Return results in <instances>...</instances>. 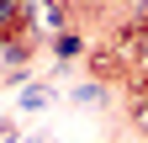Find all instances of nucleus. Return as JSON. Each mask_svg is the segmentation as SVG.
I'll return each mask as SVG.
<instances>
[{
    "label": "nucleus",
    "instance_id": "nucleus-1",
    "mask_svg": "<svg viewBox=\"0 0 148 143\" xmlns=\"http://www.w3.org/2000/svg\"><path fill=\"white\" fill-rule=\"evenodd\" d=\"M32 21L42 27V32H58V27H64V11H58V6H32Z\"/></svg>",
    "mask_w": 148,
    "mask_h": 143
},
{
    "label": "nucleus",
    "instance_id": "nucleus-2",
    "mask_svg": "<svg viewBox=\"0 0 148 143\" xmlns=\"http://www.w3.org/2000/svg\"><path fill=\"white\" fill-rule=\"evenodd\" d=\"M69 101H74V106H101V101H106V90H101V85H79Z\"/></svg>",
    "mask_w": 148,
    "mask_h": 143
},
{
    "label": "nucleus",
    "instance_id": "nucleus-3",
    "mask_svg": "<svg viewBox=\"0 0 148 143\" xmlns=\"http://www.w3.org/2000/svg\"><path fill=\"white\" fill-rule=\"evenodd\" d=\"M37 106H48V85H27L21 90V111H37Z\"/></svg>",
    "mask_w": 148,
    "mask_h": 143
},
{
    "label": "nucleus",
    "instance_id": "nucleus-4",
    "mask_svg": "<svg viewBox=\"0 0 148 143\" xmlns=\"http://www.w3.org/2000/svg\"><path fill=\"white\" fill-rule=\"evenodd\" d=\"M53 53H58V58H74V53H79V37H74V32H64V37L53 43Z\"/></svg>",
    "mask_w": 148,
    "mask_h": 143
},
{
    "label": "nucleus",
    "instance_id": "nucleus-5",
    "mask_svg": "<svg viewBox=\"0 0 148 143\" xmlns=\"http://www.w3.org/2000/svg\"><path fill=\"white\" fill-rule=\"evenodd\" d=\"M21 58H27V48H16V43H5V64H11V69H21Z\"/></svg>",
    "mask_w": 148,
    "mask_h": 143
},
{
    "label": "nucleus",
    "instance_id": "nucleus-6",
    "mask_svg": "<svg viewBox=\"0 0 148 143\" xmlns=\"http://www.w3.org/2000/svg\"><path fill=\"white\" fill-rule=\"evenodd\" d=\"M138 122H143V127H148V106H138Z\"/></svg>",
    "mask_w": 148,
    "mask_h": 143
},
{
    "label": "nucleus",
    "instance_id": "nucleus-7",
    "mask_svg": "<svg viewBox=\"0 0 148 143\" xmlns=\"http://www.w3.org/2000/svg\"><path fill=\"white\" fill-rule=\"evenodd\" d=\"M143 90H148V80H143Z\"/></svg>",
    "mask_w": 148,
    "mask_h": 143
}]
</instances>
